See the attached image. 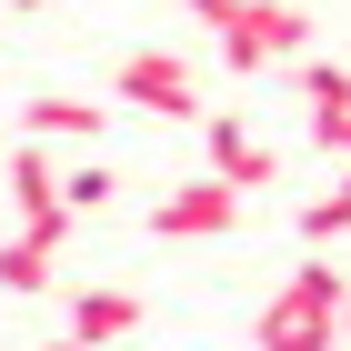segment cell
<instances>
[{
	"mask_svg": "<svg viewBox=\"0 0 351 351\" xmlns=\"http://www.w3.org/2000/svg\"><path fill=\"white\" fill-rule=\"evenodd\" d=\"M51 261H60V251H51V241H30V231H21V241H0V291H10V301L51 291Z\"/></svg>",
	"mask_w": 351,
	"mask_h": 351,
	"instance_id": "obj_9",
	"label": "cell"
},
{
	"mask_svg": "<svg viewBox=\"0 0 351 351\" xmlns=\"http://www.w3.org/2000/svg\"><path fill=\"white\" fill-rule=\"evenodd\" d=\"M301 101H311V121L351 110V71H341V60H301Z\"/></svg>",
	"mask_w": 351,
	"mask_h": 351,
	"instance_id": "obj_12",
	"label": "cell"
},
{
	"mask_svg": "<svg viewBox=\"0 0 351 351\" xmlns=\"http://www.w3.org/2000/svg\"><path fill=\"white\" fill-rule=\"evenodd\" d=\"M40 351H81V341H71V331H60V341H40Z\"/></svg>",
	"mask_w": 351,
	"mask_h": 351,
	"instance_id": "obj_15",
	"label": "cell"
},
{
	"mask_svg": "<svg viewBox=\"0 0 351 351\" xmlns=\"http://www.w3.org/2000/svg\"><path fill=\"white\" fill-rule=\"evenodd\" d=\"M10 10H51V0H10Z\"/></svg>",
	"mask_w": 351,
	"mask_h": 351,
	"instance_id": "obj_16",
	"label": "cell"
},
{
	"mask_svg": "<svg viewBox=\"0 0 351 351\" xmlns=\"http://www.w3.org/2000/svg\"><path fill=\"white\" fill-rule=\"evenodd\" d=\"M110 131V110L81 101V90H30L21 101V141H101Z\"/></svg>",
	"mask_w": 351,
	"mask_h": 351,
	"instance_id": "obj_7",
	"label": "cell"
},
{
	"mask_svg": "<svg viewBox=\"0 0 351 351\" xmlns=\"http://www.w3.org/2000/svg\"><path fill=\"white\" fill-rule=\"evenodd\" d=\"M201 141H211V181H231L241 201L281 181V151H271V141L251 131V121H231V110H211V121H201Z\"/></svg>",
	"mask_w": 351,
	"mask_h": 351,
	"instance_id": "obj_6",
	"label": "cell"
},
{
	"mask_svg": "<svg viewBox=\"0 0 351 351\" xmlns=\"http://www.w3.org/2000/svg\"><path fill=\"white\" fill-rule=\"evenodd\" d=\"M0 181H10V211H21V231L30 241H71V211H60V171H51V151L40 141H10V161H0Z\"/></svg>",
	"mask_w": 351,
	"mask_h": 351,
	"instance_id": "obj_5",
	"label": "cell"
},
{
	"mask_svg": "<svg viewBox=\"0 0 351 351\" xmlns=\"http://www.w3.org/2000/svg\"><path fill=\"white\" fill-rule=\"evenodd\" d=\"M311 151H331V161H351V110H331V121H311Z\"/></svg>",
	"mask_w": 351,
	"mask_h": 351,
	"instance_id": "obj_13",
	"label": "cell"
},
{
	"mask_svg": "<svg viewBox=\"0 0 351 351\" xmlns=\"http://www.w3.org/2000/svg\"><path fill=\"white\" fill-rule=\"evenodd\" d=\"M141 331V291H121V281H90V291H71V341L101 351V341H131Z\"/></svg>",
	"mask_w": 351,
	"mask_h": 351,
	"instance_id": "obj_8",
	"label": "cell"
},
{
	"mask_svg": "<svg viewBox=\"0 0 351 351\" xmlns=\"http://www.w3.org/2000/svg\"><path fill=\"white\" fill-rule=\"evenodd\" d=\"M181 10H191V21H211V30H221L231 10H241V0H181Z\"/></svg>",
	"mask_w": 351,
	"mask_h": 351,
	"instance_id": "obj_14",
	"label": "cell"
},
{
	"mask_svg": "<svg viewBox=\"0 0 351 351\" xmlns=\"http://www.w3.org/2000/svg\"><path fill=\"white\" fill-rule=\"evenodd\" d=\"M110 201H121V171H110V161H81V171H60V211H71V221L110 211Z\"/></svg>",
	"mask_w": 351,
	"mask_h": 351,
	"instance_id": "obj_10",
	"label": "cell"
},
{
	"mask_svg": "<svg viewBox=\"0 0 351 351\" xmlns=\"http://www.w3.org/2000/svg\"><path fill=\"white\" fill-rule=\"evenodd\" d=\"M341 231H351V171L322 191V201H311V211H301V241H311V251H331Z\"/></svg>",
	"mask_w": 351,
	"mask_h": 351,
	"instance_id": "obj_11",
	"label": "cell"
},
{
	"mask_svg": "<svg viewBox=\"0 0 351 351\" xmlns=\"http://www.w3.org/2000/svg\"><path fill=\"white\" fill-rule=\"evenodd\" d=\"M311 40V10L301 0H241L221 21V71H271V60H301Z\"/></svg>",
	"mask_w": 351,
	"mask_h": 351,
	"instance_id": "obj_2",
	"label": "cell"
},
{
	"mask_svg": "<svg viewBox=\"0 0 351 351\" xmlns=\"http://www.w3.org/2000/svg\"><path fill=\"white\" fill-rule=\"evenodd\" d=\"M341 311H351L341 271H331V261H301L291 281H281V291L261 301L251 341H261V351H331V341H341Z\"/></svg>",
	"mask_w": 351,
	"mask_h": 351,
	"instance_id": "obj_1",
	"label": "cell"
},
{
	"mask_svg": "<svg viewBox=\"0 0 351 351\" xmlns=\"http://www.w3.org/2000/svg\"><path fill=\"white\" fill-rule=\"evenodd\" d=\"M110 101L151 110V121H211V110H201V81H191L181 51H121V60H110Z\"/></svg>",
	"mask_w": 351,
	"mask_h": 351,
	"instance_id": "obj_3",
	"label": "cell"
},
{
	"mask_svg": "<svg viewBox=\"0 0 351 351\" xmlns=\"http://www.w3.org/2000/svg\"><path fill=\"white\" fill-rule=\"evenodd\" d=\"M341 341H351V311H341Z\"/></svg>",
	"mask_w": 351,
	"mask_h": 351,
	"instance_id": "obj_17",
	"label": "cell"
},
{
	"mask_svg": "<svg viewBox=\"0 0 351 351\" xmlns=\"http://www.w3.org/2000/svg\"><path fill=\"white\" fill-rule=\"evenodd\" d=\"M221 231H241V191L211 181V171L151 201V241H221Z\"/></svg>",
	"mask_w": 351,
	"mask_h": 351,
	"instance_id": "obj_4",
	"label": "cell"
}]
</instances>
